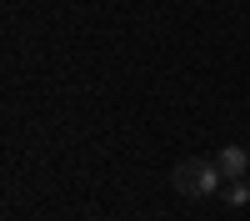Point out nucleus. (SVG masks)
Returning a JSON list of instances; mask_svg holds the SVG:
<instances>
[{
    "instance_id": "f257e3e1",
    "label": "nucleus",
    "mask_w": 250,
    "mask_h": 221,
    "mask_svg": "<svg viewBox=\"0 0 250 221\" xmlns=\"http://www.w3.org/2000/svg\"><path fill=\"white\" fill-rule=\"evenodd\" d=\"M220 166H215V156H185L170 166V186L180 201H205V196H215L220 191Z\"/></svg>"
},
{
    "instance_id": "f03ea898",
    "label": "nucleus",
    "mask_w": 250,
    "mask_h": 221,
    "mask_svg": "<svg viewBox=\"0 0 250 221\" xmlns=\"http://www.w3.org/2000/svg\"><path fill=\"white\" fill-rule=\"evenodd\" d=\"M215 166H220V176H225V181H235V176H245V171H250V151L230 141V146H220Z\"/></svg>"
},
{
    "instance_id": "7ed1b4c3",
    "label": "nucleus",
    "mask_w": 250,
    "mask_h": 221,
    "mask_svg": "<svg viewBox=\"0 0 250 221\" xmlns=\"http://www.w3.org/2000/svg\"><path fill=\"white\" fill-rule=\"evenodd\" d=\"M225 201H230V206H245V201H250V186H245V176L225 181Z\"/></svg>"
}]
</instances>
